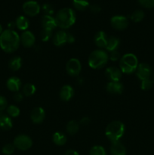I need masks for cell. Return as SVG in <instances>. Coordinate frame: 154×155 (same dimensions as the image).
<instances>
[{
    "label": "cell",
    "mask_w": 154,
    "mask_h": 155,
    "mask_svg": "<svg viewBox=\"0 0 154 155\" xmlns=\"http://www.w3.org/2000/svg\"><path fill=\"white\" fill-rule=\"evenodd\" d=\"M22 66V59L19 56H14L10 59L8 62V68L11 71H17Z\"/></svg>",
    "instance_id": "obj_23"
},
{
    "label": "cell",
    "mask_w": 154,
    "mask_h": 155,
    "mask_svg": "<svg viewBox=\"0 0 154 155\" xmlns=\"http://www.w3.org/2000/svg\"><path fill=\"white\" fill-rule=\"evenodd\" d=\"M73 88L69 85H65L61 88L60 91V98L62 101H68L73 97Z\"/></svg>",
    "instance_id": "obj_15"
},
{
    "label": "cell",
    "mask_w": 154,
    "mask_h": 155,
    "mask_svg": "<svg viewBox=\"0 0 154 155\" xmlns=\"http://www.w3.org/2000/svg\"><path fill=\"white\" fill-rule=\"evenodd\" d=\"M4 31V30H3V28H2V26L1 25V24H0V35L2 34V32Z\"/></svg>",
    "instance_id": "obj_45"
},
{
    "label": "cell",
    "mask_w": 154,
    "mask_h": 155,
    "mask_svg": "<svg viewBox=\"0 0 154 155\" xmlns=\"http://www.w3.org/2000/svg\"><path fill=\"white\" fill-rule=\"evenodd\" d=\"M108 59V54L104 50H95L89 55L88 65L93 69H101L107 64Z\"/></svg>",
    "instance_id": "obj_5"
},
{
    "label": "cell",
    "mask_w": 154,
    "mask_h": 155,
    "mask_svg": "<svg viewBox=\"0 0 154 155\" xmlns=\"http://www.w3.org/2000/svg\"><path fill=\"white\" fill-rule=\"evenodd\" d=\"M125 133V125L121 121L111 122L106 128L105 134L112 142H118L123 136Z\"/></svg>",
    "instance_id": "obj_3"
},
{
    "label": "cell",
    "mask_w": 154,
    "mask_h": 155,
    "mask_svg": "<svg viewBox=\"0 0 154 155\" xmlns=\"http://www.w3.org/2000/svg\"><path fill=\"white\" fill-rule=\"evenodd\" d=\"M110 153L112 155H125L126 149H125V147L119 141H118V142H112V145L110 147Z\"/></svg>",
    "instance_id": "obj_19"
},
{
    "label": "cell",
    "mask_w": 154,
    "mask_h": 155,
    "mask_svg": "<svg viewBox=\"0 0 154 155\" xmlns=\"http://www.w3.org/2000/svg\"><path fill=\"white\" fill-rule=\"evenodd\" d=\"M89 154L90 155H107V153H106L105 149H104L102 146L96 145V146H94L93 148H91Z\"/></svg>",
    "instance_id": "obj_31"
},
{
    "label": "cell",
    "mask_w": 154,
    "mask_h": 155,
    "mask_svg": "<svg viewBox=\"0 0 154 155\" xmlns=\"http://www.w3.org/2000/svg\"><path fill=\"white\" fill-rule=\"evenodd\" d=\"M24 98V96H23V94H21V92H16L14 95V100L16 102H21V101Z\"/></svg>",
    "instance_id": "obj_39"
},
{
    "label": "cell",
    "mask_w": 154,
    "mask_h": 155,
    "mask_svg": "<svg viewBox=\"0 0 154 155\" xmlns=\"http://www.w3.org/2000/svg\"><path fill=\"white\" fill-rule=\"evenodd\" d=\"M53 142L55 145H59V146H62V145H65L66 142V137L64 134H63L60 132H56L54 135H53Z\"/></svg>",
    "instance_id": "obj_25"
},
{
    "label": "cell",
    "mask_w": 154,
    "mask_h": 155,
    "mask_svg": "<svg viewBox=\"0 0 154 155\" xmlns=\"http://www.w3.org/2000/svg\"><path fill=\"white\" fill-rule=\"evenodd\" d=\"M107 91L111 94H121L123 92L124 87L119 82H110L107 85Z\"/></svg>",
    "instance_id": "obj_20"
},
{
    "label": "cell",
    "mask_w": 154,
    "mask_h": 155,
    "mask_svg": "<svg viewBox=\"0 0 154 155\" xmlns=\"http://www.w3.org/2000/svg\"><path fill=\"white\" fill-rule=\"evenodd\" d=\"M14 145L16 148L21 151H27L33 145V141L30 136L27 135H19L15 137L14 140Z\"/></svg>",
    "instance_id": "obj_6"
},
{
    "label": "cell",
    "mask_w": 154,
    "mask_h": 155,
    "mask_svg": "<svg viewBox=\"0 0 154 155\" xmlns=\"http://www.w3.org/2000/svg\"><path fill=\"white\" fill-rule=\"evenodd\" d=\"M54 18L57 27L62 29H68L75 24L76 16L75 12L72 8H64L57 12Z\"/></svg>",
    "instance_id": "obj_2"
},
{
    "label": "cell",
    "mask_w": 154,
    "mask_h": 155,
    "mask_svg": "<svg viewBox=\"0 0 154 155\" xmlns=\"http://www.w3.org/2000/svg\"><path fill=\"white\" fill-rule=\"evenodd\" d=\"M110 24L116 30H123L128 27V21L122 15H116L110 19Z\"/></svg>",
    "instance_id": "obj_9"
},
{
    "label": "cell",
    "mask_w": 154,
    "mask_h": 155,
    "mask_svg": "<svg viewBox=\"0 0 154 155\" xmlns=\"http://www.w3.org/2000/svg\"><path fill=\"white\" fill-rule=\"evenodd\" d=\"M21 43V37L14 30H4L0 35V47L7 53L14 52Z\"/></svg>",
    "instance_id": "obj_1"
},
{
    "label": "cell",
    "mask_w": 154,
    "mask_h": 155,
    "mask_svg": "<svg viewBox=\"0 0 154 155\" xmlns=\"http://www.w3.org/2000/svg\"><path fill=\"white\" fill-rule=\"evenodd\" d=\"M75 41L74 36L72 34L69 33V37H68V43H72Z\"/></svg>",
    "instance_id": "obj_43"
},
{
    "label": "cell",
    "mask_w": 154,
    "mask_h": 155,
    "mask_svg": "<svg viewBox=\"0 0 154 155\" xmlns=\"http://www.w3.org/2000/svg\"><path fill=\"white\" fill-rule=\"evenodd\" d=\"M107 34L104 31H99L96 33L94 38L95 45L99 48H106V45L107 43Z\"/></svg>",
    "instance_id": "obj_17"
},
{
    "label": "cell",
    "mask_w": 154,
    "mask_h": 155,
    "mask_svg": "<svg viewBox=\"0 0 154 155\" xmlns=\"http://www.w3.org/2000/svg\"><path fill=\"white\" fill-rule=\"evenodd\" d=\"M119 43H120V41L118 39L117 37H115V36H110L107 39V43L106 45V49L108 51L111 52V51H116L117 48H119Z\"/></svg>",
    "instance_id": "obj_22"
},
{
    "label": "cell",
    "mask_w": 154,
    "mask_h": 155,
    "mask_svg": "<svg viewBox=\"0 0 154 155\" xmlns=\"http://www.w3.org/2000/svg\"><path fill=\"white\" fill-rule=\"evenodd\" d=\"M79 124L75 120H70L66 124V132L68 133V134L71 135V136L76 134L77 132L79 131Z\"/></svg>",
    "instance_id": "obj_26"
},
{
    "label": "cell",
    "mask_w": 154,
    "mask_h": 155,
    "mask_svg": "<svg viewBox=\"0 0 154 155\" xmlns=\"http://www.w3.org/2000/svg\"><path fill=\"white\" fill-rule=\"evenodd\" d=\"M152 85H153V82L150 79H146V80H142L140 88H141L142 90L146 91L150 89L152 87Z\"/></svg>",
    "instance_id": "obj_33"
},
{
    "label": "cell",
    "mask_w": 154,
    "mask_h": 155,
    "mask_svg": "<svg viewBox=\"0 0 154 155\" xmlns=\"http://www.w3.org/2000/svg\"><path fill=\"white\" fill-rule=\"evenodd\" d=\"M90 10L93 13H98L99 12H101V8L98 5L94 4V5H92L90 6Z\"/></svg>",
    "instance_id": "obj_40"
},
{
    "label": "cell",
    "mask_w": 154,
    "mask_h": 155,
    "mask_svg": "<svg viewBox=\"0 0 154 155\" xmlns=\"http://www.w3.org/2000/svg\"><path fill=\"white\" fill-rule=\"evenodd\" d=\"M89 122H90V118L88 117H84L80 120V124H82V125H87L89 124Z\"/></svg>",
    "instance_id": "obj_41"
},
{
    "label": "cell",
    "mask_w": 154,
    "mask_h": 155,
    "mask_svg": "<svg viewBox=\"0 0 154 155\" xmlns=\"http://www.w3.org/2000/svg\"><path fill=\"white\" fill-rule=\"evenodd\" d=\"M68 37L69 33L63 30H60L53 37V43L56 46H62L64 44L68 43Z\"/></svg>",
    "instance_id": "obj_14"
},
{
    "label": "cell",
    "mask_w": 154,
    "mask_h": 155,
    "mask_svg": "<svg viewBox=\"0 0 154 155\" xmlns=\"http://www.w3.org/2000/svg\"><path fill=\"white\" fill-rule=\"evenodd\" d=\"M72 4L79 11H85L89 7L88 0H72Z\"/></svg>",
    "instance_id": "obj_27"
},
{
    "label": "cell",
    "mask_w": 154,
    "mask_h": 155,
    "mask_svg": "<svg viewBox=\"0 0 154 155\" xmlns=\"http://www.w3.org/2000/svg\"><path fill=\"white\" fill-rule=\"evenodd\" d=\"M20 109L18 108L17 106L13 105H9L7 107V113L9 115V117H17L19 116L20 114Z\"/></svg>",
    "instance_id": "obj_30"
},
{
    "label": "cell",
    "mask_w": 154,
    "mask_h": 155,
    "mask_svg": "<svg viewBox=\"0 0 154 155\" xmlns=\"http://www.w3.org/2000/svg\"><path fill=\"white\" fill-rule=\"evenodd\" d=\"M64 155H79L77 151H74V150H68L66 151Z\"/></svg>",
    "instance_id": "obj_42"
},
{
    "label": "cell",
    "mask_w": 154,
    "mask_h": 155,
    "mask_svg": "<svg viewBox=\"0 0 154 155\" xmlns=\"http://www.w3.org/2000/svg\"><path fill=\"white\" fill-rule=\"evenodd\" d=\"M41 23H42V26L44 29H48V30H52L53 29L57 27L55 18L51 15H44L42 17Z\"/></svg>",
    "instance_id": "obj_16"
},
{
    "label": "cell",
    "mask_w": 154,
    "mask_h": 155,
    "mask_svg": "<svg viewBox=\"0 0 154 155\" xmlns=\"http://www.w3.org/2000/svg\"><path fill=\"white\" fill-rule=\"evenodd\" d=\"M15 150V147L11 144H7L2 148V153L5 155H11L14 153Z\"/></svg>",
    "instance_id": "obj_34"
},
{
    "label": "cell",
    "mask_w": 154,
    "mask_h": 155,
    "mask_svg": "<svg viewBox=\"0 0 154 155\" xmlns=\"http://www.w3.org/2000/svg\"><path fill=\"white\" fill-rule=\"evenodd\" d=\"M106 77L110 82H119L122 77V71L116 67H110L106 70Z\"/></svg>",
    "instance_id": "obj_11"
},
{
    "label": "cell",
    "mask_w": 154,
    "mask_h": 155,
    "mask_svg": "<svg viewBox=\"0 0 154 155\" xmlns=\"http://www.w3.org/2000/svg\"><path fill=\"white\" fill-rule=\"evenodd\" d=\"M7 88L11 92H18L21 88V81L16 77H11L7 80Z\"/></svg>",
    "instance_id": "obj_18"
},
{
    "label": "cell",
    "mask_w": 154,
    "mask_h": 155,
    "mask_svg": "<svg viewBox=\"0 0 154 155\" xmlns=\"http://www.w3.org/2000/svg\"><path fill=\"white\" fill-rule=\"evenodd\" d=\"M81 63L77 58H71L66 65V71L69 76L76 77L81 72Z\"/></svg>",
    "instance_id": "obj_8"
},
{
    "label": "cell",
    "mask_w": 154,
    "mask_h": 155,
    "mask_svg": "<svg viewBox=\"0 0 154 155\" xmlns=\"http://www.w3.org/2000/svg\"><path fill=\"white\" fill-rule=\"evenodd\" d=\"M42 10L47 15H51L54 13V8L51 4H48V3H45L42 5Z\"/></svg>",
    "instance_id": "obj_35"
},
{
    "label": "cell",
    "mask_w": 154,
    "mask_h": 155,
    "mask_svg": "<svg viewBox=\"0 0 154 155\" xmlns=\"http://www.w3.org/2000/svg\"><path fill=\"white\" fill-rule=\"evenodd\" d=\"M36 42V38L32 32L24 31L21 36V42L25 48H30L33 46Z\"/></svg>",
    "instance_id": "obj_13"
},
{
    "label": "cell",
    "mask_w": 154,
    "mask_h": 155,
    "mask_svg": "<svg viewBox=\"0 0 154 155\" xmlns=\"http://www.w3.org/2000/svg\"><path fill=\"white\" fill-rule=\"evenodd\" d=\"M145 14L142 10H136L131 14V21L135 23L140 22L144 18Z\"/></svg>",
    "instance_id": "obj_29"
},
{
    "label": "cell",
    "mask_w": 154,
    "mask_h": 155,
    "mask_svg": "<svg viewBox=\"0 0 154 155\" xmlns=\"http://www.w3.org/2000/svg\"><path fill=\"white\" fill-rule=\"evenodd\" d=\"M51 34H52V30H48V29H44L41 31L40 37L43 42H47L49 40L51 37Z\"/></svg>",
    "instance_id": "obj_32"
},
{
    "label": "cell",
    "mask_w": 154,
    "mask_h": 155,
    "mask_svg": "<svg viewBox=\"0 0 154 155\" xmlns=\"http://www.w3.org/2000/svg\"><path fill=\"white\" fill-rule=\"evenodd\" d=\"M153 80H154V76H153Z\"/></svg>",
    "instance_id": "obj_46"
},
{
    "label": "cell",
    "mask_w": 154,
    "mask_h": 155,
    "mask_svg": "<svg viewBox=\"0 0 154 155\" xmlns=\"http://www.w3.org/2000/svg\"><path fill=\"white\" fill-rule=\"evenodd\" d=\"M13 123L9 116L0 114V129L2 130H9L12 128Z\"/></svg>",
    "instance_id": "obj_21"
},
{
    "label": "cell",
    "mask_w": 154,
    "mask_h": 155,
    "mask_svg": "<svg viewBox=\"0 0 154 155\" xmlns=\"http://www.w3.org/2000/svg\"><path fill=\"white\" fill-rule=\"evenodd\" d=\"M110 58L113 61H118L120 58V54H119V51H117V50L111 51L110 54Z\"/></svg>",
    "instance_id": "obj_38"
},
{
    "label": "cell",
    "mask_w": 154,
    "mask_h": 155,
    "mask_svg": "<svg viewBox=\"0 0 154 155\" xmlns=\"http://www.w3.org/2000/svg\"><path fill=\"white\" fill-rule=\"evenodd\" d=\"M15 24H16V27H18L19 30H26L29 27L30 25V22H29V20L27 19L26 17L23 16H19L15 21Z\"/></svg>",
    "instance_id": "obj_24"
},
{
    "label": "cell",
    "mask_w": 154,
    "mask_h": 155,
    "mask_svg": "<svg viewBox=\"0 0 154 155\" xmlns=\"http://www.w3.org/2000/svg\"><path fill=\"white\" fill-rule=\"evenodd\" d=\"M7 105H8V102L6 98H5V97L0 95V112L4 110L5 109L7 108Z\"/></svg>",
    "instance_id": "obj_37"
},
{
    "label": "cell",
    "mask_w": 154,
    "mask_h": 155,
    "mask_svg": "<svg viewBox=\"0 0 154 155\" xmlns=\"http://www.w3.org/2000/svg\"><path fill=\"white\" fill-rule=\"evenodd\" d=\"M45 117V112L42 107H35L30 113V118L34 124H41Z\"/></svg>",
    "instance_id": "obj_12"
},
{
    "label": "cell",
    "mask_w": 154,
    "mask_h": 155,
    "mask_svg": "<svg viewBox=\"0 0 154 155\" xmlns=\"http://www.w3.org/2000/svg\"><path fill=\"white\" fill-rule=\"evenodd\" d=\"M23 11L28 16H36L40 12V5L37 2L30 0V1H27L24 3Z\"/></svg>",
    "instance_id": "obj_7"
},
{
    "label": "cell",
    "mask_w": 154,
    "mask_h": 155,
    "mask_svg": "<svg viewBox=\"0 0 154 155\" xmlns=\"http://www.w3.org/2000/svg\"><path fill=\"white\" fill-rule=\"evenodd\" d=\"M151 74H152V69L151 67L146 63H140L137 66L136 70V75L138 77L139 80H144L146 79H149Z\"/></svg>",
    "instance_id": "obj_10"
},
{
    "label": "cell",
    "mask_w": 154,
    "mask_h": 155,
    "mask_svg": "<svg viewBox=\"0 0 154 155\" xmlns=\"http://www.w3.org/2000/svg\"><path fill=\"white\" fill-rule=\"evenodd\" d=\"M138 60L136 55L131 53H128L122 56L119 61V68L122 73L130 74L135 72L138 66Z\"/></svg>",
    "instance_id": "obj_4"
},
{
    "label": "cell",
    "mask_w": 154,
    "mask_h": 155,
    "mask_svg": "<svg viewBox=\"0 0 154 155\" xmlns=\"http://www.w3.org/2000/svg\"><path fill=\"white\" fill-rule=\"evenodd\" d=\"M138 2L146 8H152L154 7V0H138Z\"/></svg>",
    "instance_id": "obj_36"
},
{
    "label": "cell",
    "mask_w": 154,
    "mask_h": 155,
    "mask_svg": "<svg viewBox=\"0 0 154 155\" xmlns=\"http://www.w3.org/2000/svg\"><path fill=\"white\" fill-rule=\"evenodd\" d=\"M36 88L32 83H27L23 86V93L25 96H32L36 92Z\"/></svg>",
    "instance_id": "obj_28"
},
{
    "label": "cell",
    "mask_w": 154,
    "mask_h": 155,
    "mask_svg": "<svg viewBox=\"0 0 154 155\" xmlns=\"http://www.w3.org/2000/svg\"><path fill=\"white\" fill-rule=\"evenodd\" d=\"M8 27L9 30H14L15 27H16V24H15V22H11L8 24Z\"/></svg>",
    "instance_id": "obj_44"
}]
</instances>
